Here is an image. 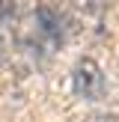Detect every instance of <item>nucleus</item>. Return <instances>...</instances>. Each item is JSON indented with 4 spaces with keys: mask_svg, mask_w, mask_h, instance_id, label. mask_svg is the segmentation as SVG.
<instances>
[{
    "mask_svg": "<svg viewBox=\"0 0 119 122\" xmlns=\"http://www.w3.org/2000/svg\"><path fill=\"white\" fill-rule=\"evenodd\" d=\"M71 86H74V92L80 95V98H101L104 95V75H101L98 63L95 60H80V63L74 66V75H71Z\"/></svg>",
    "mask_w": 119,
    "mask_h": 122,
    "instance_id": "obj_1",
    "label": "nucleus"
},
{
    "mask_svg": "<svg viewBox=\"0 0 119 122\" xmlns=\"http://www.w3.org/2000/svg\"><path fill=\"white\" fill-rule=\"evenodd\" d=\"M33 24H36V33L39 39H45L48 45H60L63 42V33H65V18L57 6H39L33 12Z\"/></svg>",
    "mask_w": 119,
    "mask_h": 122,
    "instance_id": "obj_2",
    "label": "nucleus"
},
{
    "mask_svg": "<svg viewBox=\"0 0 119 122\" xmlns=\"http://www.w3.org/2000/svg\"><path fill=\"white\" fill-rule=\"evenodd\" d=\"M86 122H119V116H89Z\"/></svg>",
    "mask_w": 119,
    "mask_h": 122,
    "instance_id": "obj_3",
    "label": "nucleus"
}]
</instances>
